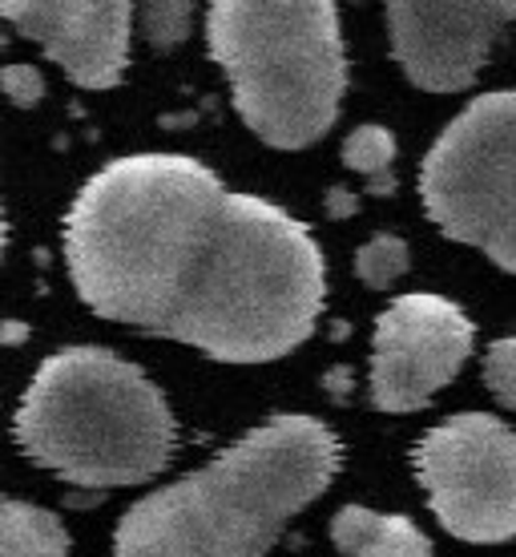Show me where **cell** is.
<instances>
[{
	"label": "cell",
	"mask_w": 516,
	"mask_h": 557,
	"mask_svg": "<svg viewBox=\"0 0 516 557\" xmlns=\"http://www.w3.org/2000/svg\"><path fill=\"white\" fill-rule=\"evenodd\" d=\"M339 473L336 432L275 417L202 473L158 488L117 521V557H266L282 525Z\"/></svg>",
	"instance_id": "2"
},
{
	"label": "cell",
	"mask_w": 516,
	"mask_h": 557,
	"mask_svg": "<svg viewBox=\"0 0 516 557\" xmlns=\"http://www.w3.org/2000/svg\"><path fill=\"white\" fill-rule=\"evenodd\" d=\"M0 85H4V94H9L13 106H33L45 94L41 73L33 70V65H9V70L0 73Z\"/></svg>",
	"instance_id": "16"
},
{
	"label": "cell",
	"mask_w": 516,
	"mask_h": 557,
	"mask_svg": "<svg viewBox=\"0 0 516 557\" xmlns=\"http://www.w3.org/2000/svg\"><path fill=\"white\" fill-rule=\"evenodd\" d=\"M65 263L101 320L226 363L294 351L327 299L307 226L178 153L117 158L85 182L65 214Z\"/></svg>",
	"instance_id": "1"
},
{
	"label": "cell",
	"mask_w": 516,
	"mask_h": 557,
	"mask_svg": "<svg viewBox=\"0 0 516 557\" xmlns=\"http://www.w3.org/2000/svg\"><path fill=\"white\" fill-rule=\"evenodd\" d=\"M0 557H70V533L37 505L4 502L0 509Z\"/></svg>",
	"instance_id": "11"
},
{
	"label": "cell",
	"mask_w": 516,
	"mask_h": 557,
	"mask_svg": "<svg viewBox=\"0 0 516 557\" xmlns=\"http://www.w3.org/2000/svg\"><path fill=\"white\" fill-rule=\"evenodd\" d=\"M395 158V138L383 126H360L351 129L343 141V162L360 174H383Z\"/></svg>",
	"instance_id": "13"
},
{
	"label": "cell",
	"mask_w": 516,
	"mask_h": 557,
	"mask_svg": "<svg viewBox=\"0 0 516 557\" xmlns=\"http://www.w3.org/2000/svg\"><path fill=\"white\" fill-rule=\"evenodd\" d=\"M331 542L343 557H436L432 542L395 513H376L363 505L339 509L331 521Z\"/></svg>",
	"instance_id": "10"
},
{
	"label": "cell",
	"mask_w": 516,
	"mask_h": 557,
	"mask_svg": "<svg viewBox=\"0 0 516 557\" xmlns=\"http://www.w3.org/2000/svg\"><path fill=\"white\" fill-rule=\"evenodd\" d=\"M484 380L501 405L516 408V335H504L484 356Z\"/></svg>",
	"instance_id": "14"
},
{
	"label": "cell",
	"mask_w": 516,
	"mask_h": 557,
	"mask_svg": "<svg viewBox=\"0 0 516 557\" xmlns=\"http://www.w3.org/2000/svg\"><path fill=\"white\" fill-rule=\"evenodd\" d=\"M473 351V323L440 295H404L376 320L372 400L388 412L428 405Z\"/></svg>",
	"instance_id": "7"
},
{
	"label": "cell",
	"mask_w": 516,
	"mask_h": 557,
	"mask_svg": "<svg viewBox=\"0 0 516 557\" xmlns=\"http://www.w3.org/2000/svg\"><path fill=\"white\" fill-rule=\"evenodd\" d=\"M419 195L432 223L516 275V89L476 98L436 138Z\"/></svg>",
	"instance_id": "5"
},
{
	"label": "cell",
	"mask_w": 516,
	"mask_h": 557,
	"mask_svg": "<svg viewBox=\"0 0 516 557\" xmlns=\"http://www.w3.org/2000/svg\"><path fill=\"white\" fill-rule=\"evenodd\" d=\"M355 271H360L363 283H367V287H376V292L391 287V283L407 271L404 238H395V235L367 238V243L360 247V255H355Z\"/></svg>",
	"instance_id": "12"
},
{
	"label": "cell",
	"mask_w": 516,
	"mask_h": 557,
	"mask_svg": "<svg viewBox=\"0 0 516 557\" xmlns=\"http://www.w3.org/2000/svg\"><path fill=\"white\" fill-rule=\"evenodd\" d=\"M516 21V4H388L391 53L419 89L452 94L476 82L492 41Z\"/></svg>",
	"instance_id": "8"
},
{
	"label": "cell",
	"mask_w": 516,
	"mask_h": 557,
	"mask_svg": "<svg viewBox=\"0 0 516 557\" xmlns=\"http://www.w3.org/2000/svg\"><path fill=\"white\" fill-rule=\"evenodd\" d=\"M0 13L81 89H110L126 70L134 9L122 0H4Z\"/></svg>",
	"instance_id": "9"
},
{
	"label": "cell",
	"mask_w": 516,
	"mask_h": 557,
	"mask_svg": "<svg viewBox=\"0 0 516 557\" xmlns=\"http://www.w3.org/2000/svg\"><path fill=\"white\" fill-rule=\"evenodd\" d=\"M146 16V33L154 45H178L186 33H190V16L194 9L190 4H146L141 9Z\"/></svg>",
	"instance_id": "15"
},
{
	"label": "cell",
	"mask_w": 516,
	"mask_h": 557,
	"mask_svg": "<svg viewBox=\"0 0 516 557\" xmlns=\"http://www.w3.org/2000/svg\"><path fill=\"white\" fill-rule=\"evenodd\" d=\"M25 457L81 488L141 485L174 457L166 396L105 348H65L41 363L21 396Z\"/></svg>",
	"instance_id": "3"
},
{
	"label": "cell",
	"mask_w": 516,
	"mask_h": 557,
	"mask_svg": "<svg viewBox=\"0 0 516 557\" xmlns=\"http://www.w3.org/2000/svg\"><path fill=\"white\" fill-rule=\"evenodd\" d=\"M206 41L238 117L266 146L299 150L331 129L348 85L336 4L223 0L210 9Z\"/></svg>",
	"instance_id": "4"
},
{
	"label": "cell",
	"mask_w": 516,
	"mask_h": 557,
	"mask_svg": "<svg viewBox=\"0 0 516 557\" xmlns=\"http://www.w3.org/2000/svg\"><path fill=\"white\" fill-rule=\"evenodd\" d=\"M416 476L452 537L496 545L516 537V432L489 412L436 424L416 448Z\"/></svg>",
	"instance_id": "6"
}]
</instances>
